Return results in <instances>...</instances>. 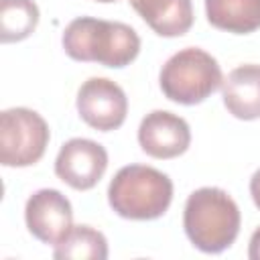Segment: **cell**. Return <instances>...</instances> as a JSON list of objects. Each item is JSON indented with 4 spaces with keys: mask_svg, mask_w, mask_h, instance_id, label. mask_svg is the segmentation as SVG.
<instances>
[{
    "mask_svg": "<svg viewBox=\"0 0 260 260\" xmlns=\"http://www.w3.org/2000/svg\"><path fill=\"white\" fill-rule=\"evenodd\" d=\"M61 43L73 61H91L112 69L130 65L140 53V37L132 26L93 16L73 18Z\"/></svg>",
    "mask_w": 260,
    "mask_h": 260,
    "instance_id": "6da1fadb",
    "label": "cell"
},
{
    "mask_svg": "<svg viewBox=\"0 0 260 260\" xmlns=\"http://www.w3.org/2000/svg\"><path fill=\"white\" fill-rule=\"evenodd\" d=\"M238 203L219 187H201L187 197L183 228L189 242L205 252L219 254L230 248L240 234Z\"/></svg>",
    "mask_w": 260,
    "mask_h": 260,
    "instance_id": "7a4b0ae2",
    "label": "cell"
},
{
    "mask_svg": "<svg viewBox=\"0 0 260 260\" xmlns=\"http://www.w3.org/2000/svg\"><path fill=\"white\" fill-rule=\"evenodd\" d=\"M110 207L124 219H156L173 201V181L154 167H122L108 187Z\"/></svg>",
    "mask_w": 260,
    "mask_h": 260,
    "instance_id": "3957f363",
    "label": "cell"
},
{
    "mask_svg": "<svg viewBox=\"0 0 260 260\" xmlns=\"http://www.w3.org/2000/svg\"><path fill=\"white\" fill-rule=\"evenodd\" d=\"M158 81L171 102L195 106L223 83V75L215 57L199 47H187L162 65Z\"/></svg>",
    "mask_w": 260,
    "mask_h": 260,
    "instance_id": "277c9868",
    "label": "cell"
},
{
    "mask_svg": "<svg viewBox=\"0 0 260 260\" xmlns=\"http://www.w3.org/2000/svg\"><path fill=\"white\" fill-rule=\"evenodd\" d=\"M49 138V126L35 110L8 108L0 114V162L4 167H30L39 162Z\"/></svg>",
    "mask_w": 260,
    "mask_h": 260,
    "instance_id": "5b68a950",
    "label": "cell"
},
{
    "mask_svg": "<svg viewBox=\"0 0 260 260\" xmlns=\"http://www.w3.org/2000/svg\"><path fill=\"white\" fill-rule=\"evenodd\" d=\"M77 112L87 126L100 132H110L124 124L128 98L116 81L89 77L77 91Z\"/></svg>",
    "mask_w": 260,
    "mask_h": 260,
    "instance_id": "8992f818",
    "label": "cell"
},
{
    "mask_svg": "<svg viewBox=\"0 0 260 260\" xmlns=\"http://www.w3.org/2000/svg\"><path fill=\"white\" fill-rule=\"evenodd\" d=\"M108 169L106 148L89 138L67 140L55 158V175L77 191L93 189Z\"/></svg>",
    "mask_w": 260,
    "mask_h": 260,
    "instance_id": "52a82bcc",
    "label": "cell"
},
{
    "mask_svg": "<svg viewBox=\"0 0 260 260\" xmlns=\"http://www.w3.org/2000/svg\"><path fill=\"white\" fill-rule=\"evenodd\" d=\"M24 221L37 240L57 246L73 228V209L61 191L39 189L26 201Z\"/></svg>",
    "mask_w": 260,
    "mask_h": 260,
    "instance_id": "ba28073f",
    "label": "cell"
},
{
    "mask_svg": "<svg viewBox=\"0 0 260 260\" xmlns=\"http://www.w3.org/2000/svg\"><path fill=\"white\" fill-rule=\"evenodd\" d=\"M138 142L152 158H175L189 148L191 130L181 116L167 110H154L142 118Z\"/></svg>",
    "mask_w": 260,
    "mask_h": 260,
    "instance_id": "9c48e42d",
    "label": "cell"
},
{
    "mask_svg": "<svg viewBox=\"0 0 260 260\" xmlns=\"http://www.w3.org/2000/svg\"><path fill=\"white\" fill-rule=\"evenodd\" d=\"M221 98L228 112L238 120L260 118V65L248 63L232 69L221 83Z\"/></svg>",
    "mask_w": 260,
    "mask_h": 260,
    "instance_id": "30bf717a",
    "label": "cell"
},
{
    "mask_svg": "<svg viewBox=\"0 0 260 260\" xmlns=\"http://www.w3.org/2000/svg\"><path fill=\"white\" fill-rule=\"evenodd\" d=\"M140 18L160 37H181L193 24L191 0H128Z\"/></svg>",
    "mask_w": 260,
    "mask_h": 260,
    "instance_id": "8fae6325",
    "label": "cell"
},
{
    "mask_svg": "<svg viewBox=\"0 0 260 260\" xmlns=\"http://www.w3.org/2000/svg\"><path fill=\"white\" fill-rule=\"evenodd\" d=\"M205 14L211 26L234 35L260 28V0H205Z\"/></svg>",
    "mask_w": 260,
    "mask_h": 260,
    "instance_id": "7c38bea8",
    "label": "cell"
},
{
    "mask_svg": "<svg viewBox=\"0 0 260 260\" xmlns=\"http://www.w3.org/2000/svg\"><path fill=\"white\" fill-rule=\"evenodd\" d=\"M57 260H106L108 240L91 225H73L71 232L55 246Z\"/></svg>",
    "mask_w": 260,
    "mask_h": 260,
    "instance_id": "4fadbf2b",
    "label": "cell"
},
{
    "mask_svg": "<svg viewBox=\"0 0 260 260\" xmlns=\"http://www.w3.org/2000/svg\"><path fill=\"white\" fill-rule=\"evenodd\" d=\"M39 6L32 0H0V41L16 43L35 32Z\"/></svg>",
    "mask_w": 260,
    "mask_h": 260,
    "instance_id": "5bb4252c",
    "label": "cell"
},
{
    "mask_svg": "<svg viewBox=\"0 0 260 260\" xmlns=\"http://www.w3.org/2000/svg\"><path fill=\"white\" fill-rule=\"evenodd\" d=\"M248 258L250 260H260V228H256L254 234H252V238H250Z\"/></svg>",
    "mask_w": 260,
    "mask_h": 260,
    "instance_id": "9a60e30c",
    "label": "cell"
},
{
    "mask_svg": "<svg viewBox=\"0 0 260 260\" xmlns=\"http://www.w3.org/2000/svg\"><path fill=\"white\" fill-rule=\"evenodd\" d=\"M250 195H252L256 207L260 209V169H258V171L252 175V179H250Z\"/></svg>",
    "mask_w": 260,
    "mask_h": 260,
    "instance_id": "2e32d148",
    "label": "cell"
},
{
    "mask_svg": "<svg viewBox=\"0 0 260 260\" xmlns=\"http://www.w3.org/2000/svg\"><path fill=\"white\" fill-rule=\"evenodd\" d=\"M95 2H116V0H95Z\"/></svg>",
    "mask_w": 260,
    "mask_h": 260,
    "instance_id": "e0dca14e",
    "label": "cell"
}]
</instances>
